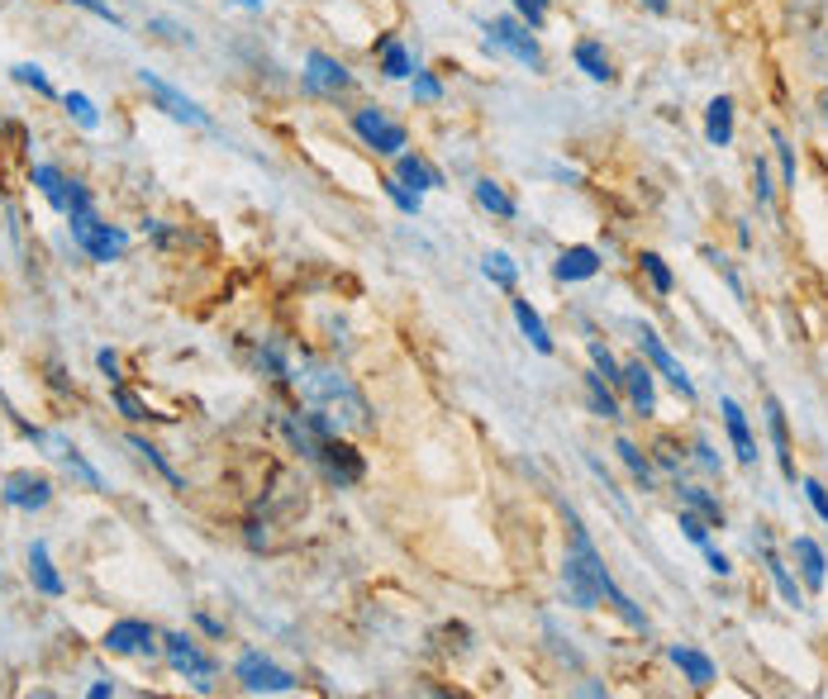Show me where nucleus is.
<instances>
[{"instance_id":"obj_5","label":"nucleus","mask_w":828,"mask_h":699,"mask_svg":"<svg viewBox=\"0 0 828 699\" xmlns=\"http://www.w3.org/2000/svg\"><path fill=\"white\" fill-rule=\"evenodd\" d=\"M353 129L362 134V143H368V148H376V153H401L405 148V129L395 119H386L381 115V109H358L353 115Z\"/></svg>"},{"instance_id":"obj_8","label":"nucleus","mask_w":828,"mask_h":699,"mask_svg":"<svg viewBox=\"0 0 828 699\" xmlns=\"http://www.w3.org/2000/svg\"><path fill=\"white\" fill-rule=\"evenodd\" d=\"M163 653H167V661L177 666L182 676H190V680H210V676H215V661L205 657L200 647L186 638V633H167V638H163Z\"/></svg>"},{"instance_id":"obj_32","label":"nucleus","mask_w":828,"mask_h":699,"mask_svg":"<svg viewBox=\"0 0 828 699\" xmlns=\"http://www.w3.org/2000/svg\"><path fill=\"white\" fill-rule=\"evenodd\" d=\"M614 452L624 457V467H629L633 476H639V481H643V490H648V486H652V467H648V457H643L639 448H633L629 438H619V442H614Z\"/></svg>"},{"instance_id":"obj_25","label":"nucleus","mask_w":828,"mask_h":699,"mask_svg":"<svg viewBox=\"0 0 828 699\" xmlns=\"http://www.w3.org/2000/svg\"><path fill=\"white\" fill-rule=\"evenodd\" d=\"M515 324L524 328V338H529L534 347H538V353H552V338H548V324L544 320H538V310L529 305V300H515Z\"/></svg>"},{"instance_id":"obj_23","label":"nucleus","mask_w":828,"mask_h":699,"mask_svg":"<svg viewBox=\"0 0 828 699\" xmlns=\"http://www.w3.org/2000/svg\"><path fill=\"white\" fill-rule=\"evenodd\" d=\"M757 547H762V562H767V571H772V581H776V591H782V599H786V605H800V585H795V576L786 571V562H782V557H776V552H772L767 533L757 538Z\"/></svg>"},{"instance_id":"obj_14","label":"nucleus","mask_w":828,"mask_h":699,"mask_svg":"<svg viewBox=\"0 0 828 699\" xmlns=\"http://www.w3.org/2000/svg\"><path fill=\"white\" fill-rule=\"evenodd\" d=\"M490 43H500V48H509L519 62H529V67L538 72L544 67V53H538V43H534V34L529 29H519L515 20H496L490 24Z\"/></svg>"},{"instance_id":"obj_10","label":"nucleus","mask_w":828,"mask_h":699,"mask_svg":"<svg viewBox=\"0 0 828 699\" xmlns=\"http://www.w3.org/2000/svg\"><path fill=\"white\" fill-rule=\"evenodd\" d=\"M306 86H310L314 95H339V91L353 86V76H348V67H343L339 58L310 53V58H306Z\"/></svg>"},{"instance_id":"obj_37","label":"nucleus","mask_w":828,"mask_h":699,"mask_svg":"<svg viewBox=\"0 0 828 699\" xmlns=\"http://www.w3.org/2000/svg\"><path fill=\"white\" fill-rule=\"evenodd\" d=\"M681 529H686V538H691L695 547H705V543H710V523L700 519L695 510H681Z\"/></svg>"},{"instance_id":"obj_44","label":"nucleus","mask_w":828,"mask_h":699,"mask_svg":"<svg viewBox=\"0 0 828 699\" xmlns=\"http://www.w3.org/2000/svg\"><path fill=\"white\" fill-rule=\"evenodd\" d=\"M115 405L124 409L130 419H143V405H138V395H130V390H115Z\"/></svg>"},{"instance_id":"obj_2","label":"nucleus","mask_w":828,"mask_h":699,"mask_svg":"<svg viewBox=\"0 0 828 699\" xmlns=\"http://www.w3.org/2000/svg\"><path fill=\"white\" fill-rule=\"evenodd\" d=\"M567 529H571V557H577V562L586 566V576L596 581L600 599H604V605H610V609H614L619 618H624V624H633V628H643V633H648V618H643V609L633 605V599H629V595H624V591H619V585H614V576H610V571H604L600 552H596V543H591V538H586V529H581L577 519H567Z\"/></svg>"},{"instance_id":"obj_31","label":"nucleus","mask_w":828,"mask_h":699,"mask_svg":"<svg viewBox=\"0 0 828 699\" xmlns=\"http://www.w3.org/2000/svg\"><path fill=\"white\" fill-rule=\"evenodd\" d=\"M476 200H482L490 215H500V219H515V200H509V196H505V190H500L496 181H476Z\"/></svg>"},{"instance_id":"obj_38","label":"nucleus","mask_w":828,"mask_h":699,"mask_svg":"<svg viewBox=\"0 0 828 699\" xmlns=\"http://www.w3.org/2000/svg\"><path fill=\"white\" fill-rule=\"evenodd\" d=\"M68 109L76 115V124H86V129H95V124H101V115H95V105L86 101L82 91H72V95H68Z\"/></svg>"},{"instance_id":"obj_39","label":"nucleus","mask_w":828,"mask_h":699,"mask_svg":"<svg viewBox=\"0 0 828 699\" xmlns=\"http://www.w3.org/2000/svg\"><path fill=\"white\" fill-rule=\"evenodd\" d=\"M591 362H596V372H600V376H610L614 386H624V367H614V357L604 353L600 343H591Z\"/></svg>"},{"instance_id":"obj_7","label":"nucleus","mask_w":828,"mask_h":699,"mask_svg":"<svg viewBox=\"0 0 828 699\" xmlns=\"http://www.w3.org/2000/svg\"><path fill=\"white\" fill-rule=\"evenodd\" d=\"M138 76H143V86H148L157 101H163V109H167L172 119H186V124H200V129H210V115H205V109L190 101V95H182L177 86H167L163 76H153V72H138Z\"/></svg>"},{"instance_id":"obj_30","label":"nucleus","mask_w":828,"mask_h":699,"mask_svg":"<svg viewBox=\"0 0 828 699\" xmlns=\"http://www.w3.org/2000/svg\"><path fill=\"white\" fill-rule=\"evenodd\" d=\"M34 181L43 186V196L53 200L58 210H68V186H72V181H62V171H58V167H48V163H43V167H34Z\"/></svg>"},{"instance_id":"obj_13","label":"nucleus","mask_w":828,"mask_h":699,"mask_svg":"<svg viewBox=\"0 0 828 699\" xmlns=\"http://www.w3.org/2000/svg\"><path fill=\"white\" fill-rule=\"evenodd\" d=\"M320 462L329 467V476H333L339 486H358V481H362V471H368V467H362V457H358L353 448H348V442H339V434H333V438L324 442V448H320Z\"/></svg>"},{"instance_id":"obj_6","label":"nucleus","mask_w":828,"mask_h":699,"mask_svg":"<svg viewBox=\"0 0 828 699\" xmlns=\"http://www.w3.org/2000/svg\"><path fill=\"white\" fill-rule=\"evenodd\" d=\"M234 676L244 680V690H277V695L296 690V676H291V671H281L277 661H267V657H258V653H248L244 661H238V666H234Z\"/></svg>"},{"instance_id":"obj_48","label":"nucleus","mask_w":828,"mask_h":699,"mask_svg":"<svg viewBox=\"0 0 828 699\" xmlns=\"http://www.w3.org/2000/svg\"><path fill=\"white\" fill-rule=\"evenodd\" d=\"M95 362H101V372H105L110 380H120V357H115V353H110V347H105V353H101V357H95Z\"/></svg>"},{"instance_id":"obj_21","label":"nucleus","mask_w":828,"mask_h":699,"mask_svg":"<svg viewBox=\"0 0 828 699\" xmlns=\"http://www.w3.org/2000/svg\"><path fill=\"white\" fill-rule=\"evenodd\" d=\"M705 134H710L714 148H728V138H734V101H728V95H714V101H710Z\"/></svg>"},{"instance_id":"obj_12","label":"nucleus","mask_w":828,"mask_h":699,"mask_svg":"<svg viewBox=\"0 0 828 699\" xmlns=\"http://www.w3.org/2000/svg\"><path fill=\"white\" fill-rule=\"evenodd\" d=\"M105 647H110V653H153L157 633L143 624V618H120V624H110Z\"/></svg>"},{"instance_id":"obj_9","label":"nucleus","mask_w":828,"mask_h":699,"mask_svg":"<svg viewBox=\"0 0 828 699\" xmlns=\"http://www.w3.org/2000/svg\"><path fill=\"white\" fill-rule=\"evenodd\" d=\"M6 500L14 510H43L48 500H53V481L48 476H34V471H10L6 476Z\"/></svg>"},{"instance_id":"obj_1","label":"nucleus","mask_w":828,"mask_h":699,"mask_svg":"<svg viewBox=\"0 0 828 699\" xmlns=\"http://www.w3.org/2000/svg\"><path fill=\"white\" fill-rule=\"evenodd\" d=\"M306 400L314 405V415H320L333 434H368V428H376L368 395L339 372H310L306 376Z\"/></svg>"},{"instance_id":"obj_45","label":"nucleus","mask_w":828,"mask_h":699,"mask_svg":"<svg viewBox=\"0 0 828 699\" xmlns=\"http://www.w3.org/2000/svg\"><path fill=\"white\" fill-rule=\"evenodd\" d=\"M414 95H420V101H438L443 86L434 82V76H420V82H414Z\"/></svg>"},{"instance_id":"obj_41","label":"nucleus","mask_w":828,"mask_h":699,"mask_svg":"<svg viewBox=\"0 0 828 699\" xmlns=\"http://www.w3.org/2000/svg\"><path fill=\"white\" fill-rule=\"evenodd\" d=\"M515 6H519L524 20H529V29H544V20H548V6H544V0H515Z\"/></svg>"},{"instance_id":"obj_19","label":"nucleus","mask_w":828,"mask_h":699,"mask_svg":"<svg viewBox=\"0 0 828 699\" xmlns=\"http://www.w3.org/2000/svg\"><path fill=\"white\" fill-rule=\"evenodd\" d=\"M790 552H795V566H800V576H805V585H809V591H819V585H824V547L815 543V538H795V543H790Z\"/></svg>"},{"instance_id":"obj_24","label":"nucleus","mask_w":828,"mask_h":699,"mask_svg":"<svg viewBox=\"0 0 828 699\" xmlns=\"http://www.w3.org/2000/svg\"><path fill=\"white\" fill-rule=\"evenodd\" d=\"M29 576H34V585L43 595H62L68 585H62V576L53 571V562H48V543H34L29 547Z\"/></svg>"},{"instance_id":"obj_29","label":"nucleus","mask_w":828,"mask_h":699,"mask_svg":"<svg viewBox=\"0 0 828 699\" xmlns=\"http://www.w3.org/2000/svg\"><path fill=\"white\" fill-rule=\"evenodd\" d=\"M381 72L386 76H395V82H401V76H410L414 72V62H410V53L395 39H381Z\"/></svg>"},{"instance_id":"obj_46","label":"nucleus","mask_w":828,"mask_h":699,"mask_svg":"<svg viewBox=\"0 0 828 699\" xmlns=\"http://www.w3.org/2000/svg\"><path fill=\"white\" fill-rule=\"evenodd\" d=\"M72 6H82V10H91V14H101V20H110V24H120V14L110 10V6H101V0H72Z\"/></svg>"},{"instance_id":"obj_27","label":"nucleus","mask_w":828,"mask_h":699,"mask_svg":"<svg viewBox=\"0 0 828 699\" xmlns=\"http://www.w3.org/2000/svg\"><path fill=\"white\" fill-rule=\"evenodd\" d=\"M395 181L401 186H414V196L420 190H434V186H443V177L428 163H420V157H401V167H395Z\"/></svg>"},{"instance_id":"obj_49","label":"nucleus","mask_w":828,"mask_h":699,"mask_svg":"<svg viewBox=\"0 0 828 699\" xmlns=\"http://www.w3.org/2000/svg\"><path fill=\"white\" fill-rule=\"evenodd\" d=\"M824 119H828V95H824Z\"/></svg>"},{"instance_id":"obj_40","label":"nucleus","mask_w":828,"mask_h":699,"mask_svg":"<svg viewBox=\"0 0 828 699\" xmlns=\"http://www.w3.org/2000/svg\"><path fill=\"white\" fill-rule=\"evenodd\" d=\"M386 196H391L395 205H401L405 215H420V196H410V190H405L401 181H386Z\"/></svg>"},{"instance_id":"obj_36","label":"nucleus","mask_w":828,"mask_h":699,"mask_svg":"<svg viewBox=\"0 0 828 699\" xmlns=\"http://www.w3.org/2000/svg\"><path fill=\"white\" fill-rule=\"evenodd\" d=\"M643 272L652 277V285H658V291L666 295V291H672V272H666V262L658 258V252H643Z\"/></svg>"},{"instance_id":"obj_15","label":"nucleus","mask_w":828,"mask_h":699,"mask_svg":"<svg viewBox=\"0 0 828 699\" xmlns=\"http://www.w3.org/2000/svg\"><path fill=\"white\" fill-rule=\"evenodd\" d=\"M562 585H567V595H571V605H577V609H600L596 581L586 576V566L571 557V552H567V566H562Z\"/></svg>"},{"instance_id":"obj_35","label":"nucleus","mask_w":828,"mask_h":699,"mask_svg":"<svg viewBox=\"0 0 828 699\" xmlns=\"http://www.w3.org/2000/svg\"><path fill=\"white\" fill-rule=\"evenodd\" d=\"M586 386H591V405H596V415L619 419V405H614V395L600 386V372H596V376H586Z\"/></svg>"},{"instance_id":"obj_33","label":"nucleus","mask_w":828,"mask_h":699,"mask_svg":"<svg viewBox=\"0 0 828 699\" xmlns=\"http://www.w3.org/2000/svg\"><path fill=\"white\" fill-rule=\"evenodd\" d=\"M130 448H134V452L143 457V462H153L157 471H163V481H167V486H177V490H182V476L167 467V457H163V452H157V448H148V442H143V438H130Z\"/></svg>"},{"instance_id":"obj_42","label":"nucleus","mask_w":828,"mask_h":699,"mask_svg":"<svg viewBox=\"0 0 828 699\" xmlns=\"http://www.w3.org/2000/svg\"><path fill=\"white\" fill-rule=\"evenodd\" d=\"M14 82H24V86H34V91H53V86H48V76L39 72V67H29V62H24V67H14Z\"/></svg>"},{"instance_id":"obj_11","label":"nucleus","mask_w":828,"mask_h":699,"mask_svg":"<svg viewBox=\"0 0 828 699\" xmlns=\"http://www.w3.org/2000/svg\"><path fill=\"white\" fill-rule=\"evenodd\" d=\"M639 343H643V353H648V362H652V367H658V372H662V376H666V380H672V386H676V395H681V400H695V386H691L686 367H681V362H676L672 353H666L658 333H652V328H643V333H639Z\"/></svg>"},{"instance_id":"obj_28","label":"nucleus","mask_w":828,"mask_h":699,"mask_svg":"<svg viewBox=\"0 0 828 699\" xmlns=\"http://www.w3.org/2000/svg\"><path fill=\"white\" fill-rule=\"evenodd\" d=\"M676 495L686 500V510H695L700 519L710 523V529H724V504H720V500H710V495H705V490H700V486H681Z\"/></svg>"},{"instance_id":"obj_43","label":"nucleus","mask_w":828,"mask_h":699,"mask_svg":"<svg viewBox=\"0 0 828 699\" xmlns=\"http://www.w3.org/2000/svg\"><path fill=\"white\" fill-rule=\"evenodd\" d=\"M805 495H809V504H815V514L828 523V490L819 481H805Z\"/></svg>"},{"instance_id":"obj_4","label":"nucleus","mask_w":828,"mask_h":699,"mask_svg":"<svg viewBox=\"0 0 828 699\" xmlns=\"http://www.w3.org/2000/svg\"><path fill=\"white\" fill-rule=\"evenodd\" d=\"M790 29L805 39L815 67L828 72V0H790Z\"/></svg>"},{"instance_id":"obj_3","label":"nucleus","mask_w":828,"mask_h":699,"mask_svg":"<svg viewBox=\"0 0 828 699\" xmlns=\"http://www.w3.org/2000/svg\"><path fill=\"white\" fill-rule=\"evenodd\" d=\"M68 219H72V238H76V248L91 252L95 262H115L120 252L130 248V233L101 225V219H95L91 210H72Z\"/></svg>"},{"instance_id":"obj_18","label":"nucleus","mask_w":828,"mask_h":699,"mask_svg":"<svg viewBox=\"0 0 828 699\" xmlns=\"http://www.w3.org/2000/svg\"><path fill=\"white\" fill-rule=\"evenodd\" d=\"M552 272H557V281H591L600 272V252L596 248H567Z\"/></svg>"},{"instance_id":"obj_17","label":"nucleus","mask_w":828,"mask_h":699,"mask_svg":"<svg viewBox=\"0 0 828 699\" xmlns=\"http://www.w3.org/2000/svg\"><path fill=\"white\" fill-rule=\"evenodd\" d=\"M624 390H629V400L639 415H652L658 409V390H652V367L648 362H629L624 367Z\"/></svg>"},{"instance_id":"obj_26","label":"nucleus","mask_w":828,"mask_h":699,"mask_svg":"<svg viewBox=\"0 0 828 699\" xmlns=\"http://www.w3.org/2000/svg\"><path fill=\"white\" fill-rule=\"evenodd\" d=\"M577 67L591 76V82H614V67H610V58H604V48L596 39L577 43Z\"/></svg>"},{"instance_id":"obj_20","label":"nucleus","mask_w":828,"mask_h":699,"mask_svg":"<svg viewBox=\"0 0 828 699\" xmlns=\"http://www.w3.org/2000/svg\"><path fill=\"white\" fill-rule=\"evenodd\" d=\"M672 661L681 666V671H686V680L695 690H705V686H714V661L705 657V653H695V647H672Z\"/></svg>"},{"instance_id":"obj_47","label":"nucleus","mask_w":828,"mask_h":699,"mask_svg":"<svg viewBox=\"0 0 828 699\" xmlns=\"http://www.w3.org/2000/svg\"><path fill=\"white\" fill-rule=\"evenodd\" d=\"M705 557H710V571H714V576H728V571H734V566H728L724 552H714L710 543H705Z\"/></svg>"},{"instance_id":"obj_16","label":"nucleus","mask_w":828,"mask_h":699,"mask_svg":"<svg viewBox=\"0 0 828 699\" xmlns=\"http://www.w3.org/2000/svg\"><path fill=\"white\" fill-rule=\"evenodd\" d=\"M724 428H728V438H734L738 462L753 467L757 462V442H753V428H747V415L738 409V400H724Z\"/></svg>"},{"instance_id":"obj_22","label":"nucleus","mask_w":828,"mask_h":699,"mask_svg":"<svg viewBox=\"0 0 828 699\" xmlns=\"http://www.w3.org/2000/svg\"><path fill=\"white\" fill-rule=\"evenodd\" d=\"M767 428H772V442H776V462H782V471L795 481V462H790V434H786V409L782 400H767Z\"/></svg>"},{"instance_id":"obj_34","label":"nucleus","mask_w":828,"mask_h":699,"mask_svg":"<svg viewBox=\"0 0 828 699\" xmlns=\"http://www.w3.org/2000/svg\"><path fill=\"white\" fill-rule=\"evenodd\" d=\"M486 277L490 281H496V285H515V262H509V252H490V258H486Z\"/></svg>"}]
</instances>
